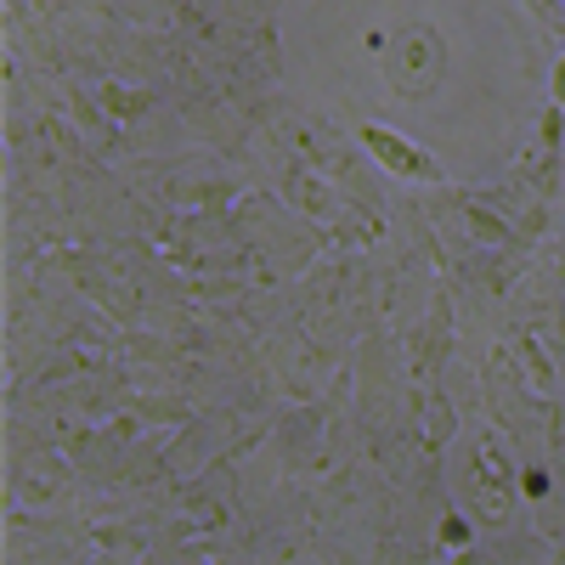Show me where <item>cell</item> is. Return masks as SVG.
Returning a JSON list of instances; mask_svg holds the SVG:
<instances>
[{
	"label": "cell",
	"instance_id": "obj_4",
	"mask_svg": "<svg viewBox=\"0 0 565 565\" xmlns=\"http://www.w3.org/2000/svg\"><path fill=\"white\" fill-rule=\"evenodd\" d=\"M469 226H476V232H481V238H487V244H509V226H503L498 215H487V210H476V204H469Z\"/></svg>",
	"mask_w": 565,
	"mask_h": 565
},
{
	"label": "cell",
	"instance_id": "obj_5",
	"mask_svg": "<svg viewBox=\"0 0 565 565\" xmlns=\"http://www.w3.org/2000/svg\"><path fill=\"white\" fill-rule=\"evenodd\" d=\"M447 436H452V407L436 402V407H430V447H441Z\"/></svg>",
	"mask_w": 565,
	"mask_h": 565
},
{
	"label": "cell",
	"instance_id": "obj_2",
	"mask_svg": "<svg viewBox=\"0 0 565 565\" xmlns=\"http://www.w3.org/2000/svg\"><path fill=\"white\" fill-rule=\"evenodd\" d=\"M476 492H481V514H492V521H503L514 503V469H509L498 436H481V447H476Z\"/></svg>",
	"mask_w": 565,
	"mask_h": 565
},
{
	"label": "cell",
	"instance_id": "obj_3",
	"mask_svg": "<svg viewBox=\"0 0 565 565\" xmlns=\"http://www.w3.org/2000/svg\"><path fill=\"white\" fill-rule=\"evenodd\" d=\"M514 345H521V362H526V380L537 385V396H559V380H554V362H548L543 340H537V334H521V340H514Z\"/></svg>",
	"mask_w": 565,
	"mask_h": 565
},
{
	"label": "cell",
	"instance_id": "obj_6",
	"mask_svg": "<svg viewBox=\"0 0 565 565\" xmlns=\"http://www.w3.org/2000/svg\"><path fill=\"white\" fill-rule=\"evenodd\" d=\"M559 114H565V108H548V119H543V141H548V148L559 141Z\"/></svg>",
	"mask_w": 565,
	"mask_h": 565
},
{
	"label": "cell",
	"instance_id": "obj_1",
	"mask_svg": "<svg viewBox=\"0 0 565 565\" xmlns=\"http://www.w3.org/2000/svg\"><path fill=\"white\" fill-rule=\"evenodd\" d=\"M362 148L380 159L391 175H402V181H430V186L447 181L441 159H430L413 136H402V130H391V125H362Z\"/></svg>",
	"mask_w": 565,
	"mask_h": 565
},
{
	"label": "cell",
	"instance_id": "obj_7",
	"mask_svg": "<svg viewBox=\"0 0 565 565\" xmlns=\"http://www.w3.org/2000/svg\"><path fill=\"white\" fill-rule=\"evenodd\" d=\"M554 108H565V57H559V68H554Z\"/></svg>",
	"mask_w": 565,
	"mask_h": 565
}]
</instances>
